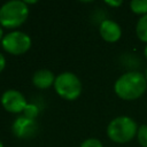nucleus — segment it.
<instances>
[{"label": "nucleus", "mask_w": 147, "mask_h": 147, "mask_svg": "<svg viewBox=\"0 0 147 147\" xmlns=\"http://www.w3.org/2000/svg\"><path fill=\"white\" fill-rule=\"evenodd\" d=\"M147 87L146 77L138 71H129L123 74L114 85L115 93L123 100H136L140 98Z\"/></svg>", "instance_id": "f257e3e1"}, {"label": "nucleus", "mask_w": 147, "mask_h": 147, "mask_svg": "<svg viewBox=\"0 0 147 147\" xmlns=\"http://www.w3.org/2000/svg\"><path fill=\"white\" fill-rule=\"evenodd\" d=\"M29 15V7L24 1L11 0L3 3L0 8V24L8 29L20 26Z\"/></svg>", "instance_id": "f03ea898"}, {"label": "nucleus", "mask_w": 147, "mask_h": 147, "mask_svg": "<svg viewBox=\"0 0 147 147\" xmlns=\"http://www.w3.org/2000/svg\"><path fill=\"white\" fill-rule=\"evenodd\" d=\"M138 132L137 123L129 116H118L114 118L107 127L108 137L118 144L130 141Z\"/></svg>", "instance_id": "7ed1b4c3"}, {"label": "nucleus", "mask_w": 147, "mask_h": 147, "mask_svg": "<svg viewBox=\"0 0 147 147\" xmlns=\"http://www.w3.org/2000/svg\"><path fill=\"white\" fill-rule=\"evenodd\" d=\"M56 93L65 100H75L82 93V83L79 78L69 71L62 72L56 76L54 82Z\"/></svg>", "instance_id": "20e7f679"}, {"label": "nucleus", "mask_w": 147, "mask_h": 147, "mask_svg": "<svg viewBox=\"0 0 147 147\" xmlns=\"http://www.w3.org/2000/svg\"><path fill=\"white\" fill-rule=\"evenodd\" d=\"M1 45L9 54L21 55L31 47V38L22 31H11L2 38Z\"/></svg>", "instance_id": "39448f33"}, {"label": "nucleus", "mask_w": 147, "mask_h": 147, "mask_svg": "<svg viewBox=\"0 0 147 147\" xmlns=\"http://www.w3.org/2000/svg\"><path fill=\"white\" fill-rule=\"evenodd\" d=\"M1 103L9 113H21L25 109L28 102L24 95L16 90H7L1 95Z\"/></svg>", "instance_id": "423d86ee"}, {"label": "nucleus", "mask_w": 147, "mask_h": 147, "mask_svg": "<svg viewBox=\"0 0 147 147\" xmlns=\"http://www.w3.org/2000/svg\"><path fill=\"white\" fill-rule=\"evenodd\" d=\"M11 130H13V133L17 138L28 139V138L33 137L37 133L38 125L34 119H31L23 115L15 119V122L13 123Z\"/></svg>", "instance_id": "0eeeda50"}, {"label": "nucleus", "mask_w": 147, "mask_h": 147, "mask_svg": "<svg viewBox=\"0 0 147 147\" xmlns=\"http://www.w3.org/2000/svg\"><path fill=\"white\" fill-rule=\"evenodd\" d=\"M99 31L102 39L108 42H115L122 36L121 26L115 21H111V20H103L100 24Z\"/></svg>", "instance_id": "6e6552de"}, {"label": "nucleus", "mask_w": 147, "mask_h": 147, "mask_svg": "<svg viewBox=\"0 0 147 147\" xmlns=\"http://www.w3.org/2000/svg\"><path fill=\"white\" fill-rule=\"evenodd\" d=\"M55 76L51 70L47 69H40L34 72L32 77V83L34 86L39 88H47L51 85H54L55 82Z\"/></svg>", "instance_id": "1a4fd4ad"}, {"label": "nucleus", "mask_w": 147, "mask_h": 147, "mask_svg": "<svg viewBox=\"0 0 147 147\" xmlns=\"http://www.w3.org/2000/svg\"><path fill=\"white\" fill-rule=\"evenodd\" d=\"M136 32L141 41L147 42V14L139 18L136 26Z\"/></svg>", "instance_id": "9d476101"}, {"label": "nucleus", "mask_w": 147, "mask_h": 147, "mask_svg": "<svg viewBox=\"0 0 147 147\" xmlns=\"http://www.w3.org/2000/svg\"><path fill=\"white\" fill-rule=\"evenodd\" d=\"M131 10L136 14L146 15L147 14V0H132L130 2Z\"/></svg>", "instance_id": "9b49d317"}, {"label": "nucleus", "mask_w": 147, "mask_h": 147, "mask_svg": "<svg viewBox=\"0 0 147 147\" xmlns=\"http://www.w3.org/2000/svg\"><path fill=\"white\" fill-rule=\"evenodd\" d=\"M137 137H138L139 144L142 147H147V124H144L140 127H138Z\"/></svg>", "instance_id": "f8f14e48"}, {"label": "nucleus", "mask_w": 147, "mask_h": 147, "mask_svg": "<svg viewBox=\"0 0 147 147\" xmlns=\"http://www.w3.org/2000/svg\"><path fill=\"white\" fill-rule=\"evenodd\" d=\"M23 113H24V116L25 117H29L31 119H34L38 116V114H39V110H38V107L34 103H28L26 107H25V109L23 110Z\"/></svg>", "instance_id": "ddd939ff"}, {"label": "nucleus", "mask_w": 147, "mask_h": 147, "mask_svg": "<svg viewBox=\"0 0 147 147\" xmlns=\"http://www.w3.org/2000/svg\"><path fill=\"white\" fill-rule=\"evenodd\" d=\"M80 147H103L101 141L99 139L95 138H88L86 140H84L80 145Z\"/></svg>", "instance_id": "4468645a"}, {"label": "nucleus", "mask_w": 147, "mask_h": 147, "mask_svg": "<svg viewBox=\"0 0 147 147\" xmlns=\"http://www.w3.org/2000/svg\"><path fill=\"white\" fill-rule=\"evenodd\" d=\"M5 65H6V59H5V56L0 53V72L3 70Z\"/></svg>", "instance_id": "2eb2a0df"}, {"label": "nucleus", "mask_w": 147, "mask_h": 147, "mask_svg": "<svg viewBox=\"0 0 147 147\" xmlns=\"http://www.w3.org/2000/svg\"><path fill=\"white\" fill-rule=\"evenodd\" d=\"M106 3L109 5V6H113V7H118V6L122 5V1H121V0H118V1H108V0H107Z\"/></svg>", "instance_id": "dca6fc26"}, {"label": "nucleus", "mask_w": 147, "mask_h": 147, "mask_svg": "<svg viewBox=\"0 0 147 147\" xmlns=\"http://www.w3.org/2000/svg\"><path fill=\"white\" fill-rule=\"evenodd\" d=\"M24 2H25V3H26V5H29V3H36V2H37V1H33V0H25V1H24Z\"/></svg>", "instance_id": "f3484780"}, {"label": "nucleus", "mask_w": 147, "mask_h": 147, "mask_svg": "<svg viewBox=\"0 0 147 147\" xmlns=\"http://www.w3.org/2000/svg\"><path fill=\"white\" fill-rule=\"evenodd\" d=\"M2 38H3L2 37V29H1V24H0V41L2 40Z\"/></svg>", "instance_id": "a211bd4d"}, {"label": "nucleus", "mask_w": 147, "mask_h": 147, "mask_svg": "<svg viewBox=\"0 0 147 147\" xmlns=\"http://www.w3.org/2000/svg\"><path fill=\"white\" fill-rule=\"evenodd\" d=\"M145 56H146V59H147V46L145 47Z\"/></svg>", "instance_id": "6ab92c4d"}, {"label": "nucleus", "mask_w": 147, "mask_h": 147, "mask_svg": "<svg viewBox=\"0 0 147 147\" xmlns=\"http://www.w3.org/2000/svg\"><path fill=\"white\" fill-rule=\"evenodd\" d=\"M0 147H3V145H2V142L0 141Z\"/></svg>", "instance_id": "aec40b11"}, {"label": "nucleus", "mask_w": 147, "mask_h": 147, "mask_svg": "<svg viewBox=\"0 0 147 147\" xmlns=\"http://www.w3.org/2000/svg\"><path fill=\"white\" fill-rule=\"evenodd\" d=\"M146 80H147V70H146Z\"/></svg>", "instance_id": "412c9836"}]
</instances>
